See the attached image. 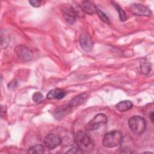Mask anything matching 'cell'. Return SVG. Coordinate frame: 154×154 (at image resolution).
Listing matches in <instances>:
<instances>
[{"mask_svg":"<svg viewBox=\"0 0 154 154\" xmlns=\"http://www.w3.org/2000/svg\"><path fill=\"white\" fill-rule=\"evenodd\" d=\"M122 141V134L120 131L114 130L105 134L103 138V145L112 148L119 145Z\"/></svg>","mask_w":154,"mask_h":154,"instance_id":"obj_1","label":"cell"},{"mask_svg":"<svg viewBox=\"0 0 154 154\" xmlns=\"http://www.w3.org/2000/svg\"><path fill=\"white\" fill-rule=\"evenodd\" d=\"M75 143L82 152L91 150L93 148V145L90 137L83 131H78L75 137Z\"/></svg>","mask_w":154,"mask_h":154,"instance_id":"obj_2","label":"cell"},{"mask_svg":"<svg viewBox=\"0 0 154 154\" xmlns=\"http://www.w3.org/2000/svg\"><path fill=\"white\" fill-rule=\"evenodd\" d=\"M128 126L130 130L136 135L143 134L146 126L145 120L139 116H134L131 117L128 121Z\"/></svg>","mask_w":154,"mask_h":154,"instance_id":"obj_3","label":"cell"},{"mask_svg":"<svg viewBox=\"0 0 154 154\" xmlns=\"http://www.w3.org/2000/svg\"><path fill=\"white\" fill-rule=\"evenodd\" d=\"M107 116L103 113H99L96 115L94 118L91 120L86 126V129L88 131L97 130L102 126L106 123Z\"/></svg>","mask_w":154,"mask_h":154,"instance_id":"obj_4","label":"cell"},{"mask_svg":"<svg viewBox=\"0 0 154 154\" xmlns=\"http://www.w3.org/2000/svg\"><path fill=\"white\" fill-rule=\"evenodd\" d=\"M14 52L17 57L24 61H29L33 58L32 52L28 48L23 45H18L16 46Z\"/></svg>","mask_w":154,"mask_h":154,"instance_id":"obj_5","label":"cell"},{"mask_svg":"<svg viewBox=\"0 0 154 154\" xmlns=\"http://www.w3.org/2000/svg\"><path fill=\"white\" fill-rule=\"evenodd\" d=\"M44 144L49 150H53L61 143L60 137L55 134H49L44 138Z\"/></svg>","mask_w":154,"mask_h":154,"instance_id":"obj_6","label":"cell"},{"mask_svg":"<svg viewBox=\"0 0 154 154\" xmlns=\"http://www.w3.org/2000/svg\"><path fill=\"white\" fill-rule=\"evenodd\" d=\"M130 9L131 12L136 16H149L152 13L149 8L139 4H134L131 5Z\"/></svg>","mask_w":154,"mask_h":154,"instance_id":"obj_7","label":"cell"},{"mask_svg":"<svg viewBox=\"0 0 154 154\" xmlns=\"http://www.w3.org/2000/svg\"><path fill=\"white\" fill-rule=\"evenodd\" d=\"M79 43L82 49L86 52H91L93 48V43L91 37L86 32L81 34L79 37Z\"/></svg>","mask_w":154,"mask_h":154,"instance_id":"obj_8","label":"cell"},{"mask_svg":"<svg viewBox=\"0 0 154 154\" xmlns=\"http://www.w3.org/2000/svg\"><path fill=\"white\" fill-rule=\"evenodd\" d=\"M87 95L86 94L83 93V94H78L75 96L74 97H73L70 100V102L67 104V106L72 109L73 107L78 106L82 104L83 103H84L87 100Z\"/></svg>","mask_w":154,"mask_h":154,"instance_id":"obj_9","label":"cell"},{"mask_svg":"<svg viewBox=\"0 0 154 154\" xmlns=\"http://www.w3.org/2000/svg\"><path fill=\"white\" fill-rule=\"evenodd\" d=\"M66 95L65 90L61 88H55L50 90L46 95L48 99H61Z\"/></svg>","mask_w":154,"mask_h":154,"instance_id":"obj_10","label":"cell"},{"mask_svg":"<svg viewBox=\"0 0 154 154\" xmlns=\"http://www.w3.org/2000/svg\"><path fill=\"white\" fill-rule=\"evenodd\" d=\"M63 16L64 17L66 22L69 25H72L75 22L76 20V16L73 11V10L70 8H63Z\"/></svg>","mask_w":154,"mask_h":154,"instance_id":"obj_11","label":"cell"},{"mask_svg":"<svg viewBox=\"0 0 154 154\" xmlns=\"http://www.w3.org/2000/svg\"><path fill=\"white\" fill-rule=\"evenodd\" d=\"M82 7L83 11L85 13H87L88 14H93L96 13V7L93 5L91 2L88 1H84L81 2V5H80Z\"/></svg>","mask_w":154,"mask_h":154,"instance_id":"obj_12","label":"cell"},{"mask_svg":"<svg viewBox=\"0 0 154 154\" xmlns=\"http://www.w3.org/2000/svg\"><path fill=\"white\" fill-rule=\"evenodd\" d=\"M132 106H133L132 102L129 100H122L121 102H119L116 105V109L120 112L126 111L131 109Z\"/></svg>","mask_w":154,"mask_h":154,"instance_id":"obj_13","label":"cell"},{"mask_svg":"<svg viewBox=\"0 0 154 154\" xmlns=\"http://www.w3.org/2000/svg\"><path fill=\"white\" fill-rule=\"evenodd\" d=\"M71 109L70 108H69L67 105L66 106H60L59 108H58L55 112H54V115L55 117L57 119H60V118H62L63 116H64L66 114L68 113V111H70Z\"/></svg>","mask_w":154,"mask_h":154,"instance_id":"obj_14","label":"cell"},{"mask_svg":"<svg viewBox=\"0 0 154 154\" xmlns=\"http://www.w3.org/2000/svg\"><path fill=\"white\" fill-rule=\"evenodd\" d=\"M45 152V149L43 146L42 144H35L34 146H31L28 149L27 153L29 154H42Z\"/></svg>","mask_w":154,"mask_h":154,"instance_id":"obj_15","label":"cell"},{"mask_svg":"<svg viewBox=\"0 0 154 154\" xmlns=\"http://www.w3.org/2000/svg\"><path fill=\"white\" fill-rule=\"evenodd\" d=\"M71 9L73 10L76 16L79 18H82L84 17L85 13L80 5L78 4H73L71 5Z\"/></svg>","mask_w":154,"mask_h":154,"instance_id":"obj_16","label":"cell"},{"mask_svg":"<svg viewBox=\"0 0 154 154\" xmlns=\"http://www.w3.org/2000/svg\"><path fill=\"white\" fill-rule=\"evenodd\" d=\"M10 42V37L5 30L1 31V46L2 49H5Z\"/></svg>","mask_w":154,"mask_h":154,"instance_id":"obj_17","label":"cell"},{"mask_svg":"<svg viewBox=\"0 0 154 154\" xmlns=\"http://www.w3.org/2000/svg\"><path fill=\"white\" fill-rule=\"evenodd\" d=\"M112 3L113 4V5L114 6L115 8L116 9V10L117 11L119 15V17H120V20L122 22H124L126 20L127 17H126V14L125 13V11L121 7H120L119 5V4H117L116 2H112Z\"/></svg>","mask_w":154,"mask_h":154,"instance_id":"obj_18","label":"cell"},{"mask_svg":"<svg viewBox=\"0 0 154 154\" xmlns=\"http://www.w3.org/2000/svg\"><path fill=\"white\" fill-rule=\"evenodd\" d=\"M140 70L143 74L146 75L149 73L151 70V66L150 63L146 60L141 62L140 64Z\"/></svg>","mask_w":154,"mask_h":154,"instance_id":"obj_19","label":"cell"},{"mask_svg":"<svg viewBox=\"0 0 154 154\" xmlns=\"http://www.w3.org/2000/svg\"><path fill=\"white\" fill-rule=\"evenodd\" d=\"M96 13L97 14L99 18L105 23L109 24V20L108 17V16L99 8H98L97 7H96Z\"/></svg>","mask_w":154,"mask_h":154,"instance_id":"obj_20","label":"cell"},{"mask_svg":"<svg viewBox=\"0 0 154 154\" xmlns=\"http://www.w3.org/2000/svg\"><path fill=\"white\" fill-rule=\"evenodd\" d=\"M43 95L39 91L35 92L32 95V100L37 103H40L43 100Z\"/></svg>","mask_w":154,"mask_h":154,"instance_id":"obj_21","label":"cell"},{"mask_svg":"<svg viewBox=\"0 0 154 154\" xmlns=\"http://www.w3.org/2000/svg\"><path fill=\"white\" fill-rule=\"evenodd\" d=\"M83 152L78 147H74L66 152V153H81Z\"/></svg>","mask_w":154,"mask_h":154,"instance_id":"obj_22","label":"cell"},{"mask_svg":"<svg viewBox=\"0 0 154 154\" xmlns=\"http://www.w3.org/2000/svg\"><path fill=\"white\" fill-rule=\"evenodd\" d=\"M29 3L34 7H38L41 5L42 1L38 0H31L29 1Z\"/></svg>","mask_w":154,"mask_h":154,"instance_id":"obj_23","label":"cell"},{"mask_svg":"<svg viewBox=\"0 0 154 154\" xmlns=\"http://www.w3.org/2000/svg\"><path fill=\"white\" fill-rule=\"evenodd\" d=\"M153 115H154V113H153V111H151L150 114H149V117H150V119L151 120L152 122H153Z\"/></svg>","mask_w":154,"mask_h":154,"instance_id":"obj_24","label":"cell"}]
</instances>
